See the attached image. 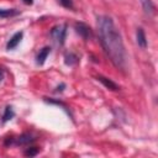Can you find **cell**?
Masks as SVG:
<instances>
[{
	"label": "cell",
	"instance_id": "3",
	"mask_svg": "<svg viewBox=\"0 0 158 158\" xmlns=\"http://www.w3.org/2000/svg\"><path fill=\"white\" fill-rule=\"evenodd\" d=\"M74 27H75L77 32H78L84 40H88V38L91 36V30H90V27H89L88 25H85V23H83V22H77V23L74 25Z\"/></svg>",
	"mask_w": 158,
	"mask_h": 158
},
{
	"label": "cell",
	"instance_id": "8",
	"mask_svg": "<svg viewBox=\"0 0 158 158\" xmlns=\"http://www.w3.org/2000/svg\"><path fill=\"white\" fill-rule=\"evenodd\" d=\"M98 80H99L100 83H102V84H104V86H106V88H107V89H110V90H118V85H117V84H115L112 80H110V79H107V78H105V77L99 75V77H98Z\"/></svg>",
	"mask_w": 158,
	"mask_h": 158
},
{
	"label": "cell",
	"instance_id": "17",
	"mask_svg": "<svg viewBox=\"0 0 158 158\" xmlns=\"http://www.w3.org/2000/svg\"><path fill=\"white\" fill-rule=\"evenodd\" d=\"M2 78H4V70H2V69H0V81L2 80Z\"/></svg>",
	"mask_w": 158,
	"mask_h": 158
},
{
	"label": "cell",
	"instance_id": "12",
	"mask_svg": "<svg viewBox=\"0 0 158 158\" xmlns=\"http://www.w3.org/2000/svg\"><path fill=\"white\" fill-rule=\"evenodd\" d=\"M17 11L14 9H0V17H9L12 15H16Z\"/></svg>",
	"mask_w": 158,
	"mask_h": 158
},
{
	"label": "cell",
	"instance_id": "13",
	"mask_svg": "<svg viewBox=\"0 0 158 158\" xmlns=\"http://www.w3.org/2000/svg\"><path fill=\"white\" fill-rule=\"evenodd\" d=\"M57 1L65 9H73V1L72 0H57Z\"/></svg>",
	"mask_w": 158,
	"mask_h": 158
},
{
	"label": "cell",
	"instance_id": "11",
	"mask_svg": "<svg viewBox=\"0 0 158 158\" xmlns=\"http://www.w3.org/2000/svg\"><path fill=\"white\" fill-rule=\"evenodd\" d=\"M64 59H65L64 62H65L67 65H73V64H75L78 62V57L74 53H67L65 57H64Z\"/></svg>",
	"mask_w": 158,
	"mask_h": 158
},
{
	"label": "cell",
	"instance_id": "4",
	"mask_svg": "<svg viewBox=\"0 0 158 158\" xmlns=\"http://www.w3.org/2000/svg\"><path fill=\"white\" fill-rule=\"evenodd\" d=\"M22 36H23V33H22L21 31L14 33V36H12V37L9 40V42H7L6 48H7V49H14V48L20 43V41L22 40Z\"/></svg>",
	"mask_w": 158,
	"mask_h": 158
},
{
	"label": "cell",
	"instance_id": "10",
	"mask_svg": "<svg viewBox=\"0 0 158 158\" xmlns=\"http://www.w3.org/2000/svg\"><path fill=\"white\" fill-rule=\"evenodd\" d=\"M14 116H15V112H14L12 107L11 106H6L5 111H4V115H2V122H6V121L11 120Z\"/></svg>",
	"mask_w": 158,
	"mask_h": 158
},
{
	"label": "cell",
	"instance_id": "14",
	"mask_svg": "<svg viewBox=\"0 0 158 158\" xmlns=\"http://www.w3.org/2000/svg\"><path fill=\"white\" fill-rule=\"evenodd\" d=\"M37 153H38V148H37V147H30V148L25 152V154H26V156H30V157L36 156Z\"/></svg>",
	"mask_w": 158,
	"mask_h": 158
},
{
	"label": "cell",
	"instance_id": "2",
	"mask_svg": "<svg viewBox=\"0 0 158 158\" xmlns=\"http://www.w3.org/2000/svg\"><path fill=\"white\" fill-rule=\"evenodd\" d=\"M65 35H67V25H64V23L57 25V26H54L51 30V37H52V40L57 44H59V46H62L64 43Z\"/></svg>",
	"mask_w": 158,
	"mask_h": 158
},
{
	"label": "cell",
	"instance_id": "9",
	"mask_svg": "<svg viewBox=\"0 0 158 158\" xmlns=\"http://www.w3.org/2000/svg\"><path fill=\"white\" fill-rule=\"evenodd\" d=\"M141 4L143 6V10L146 14H148V15L154 14V5H153L152 0H141Z\"/></svg>",
	"mask_w": 158,
	"mask_h": 158
},
{
	"label": "cell",
	"instance_id": "16",
	"mask_svg": "<svg viewBox=\"0 0 158 158\" xmlns=\"http://www.w3.org/2000/svg\"><path fill=\"white\" fill-rule=\"evenodd\" d=\"M23 2L27 4V5H31V4L33 2V0H23Z\"/></svg>",
	"mask_w": 158,
	"mask_h": 158
},
{
	"label": "cell",
	"instance_id": "15",
	"mask_svg": "<svg viewBox=\"0 0 158 158\" xmlns=\"http://www.w3.org/2000/svg\"><path fill=\"white\" fill-rule=\"evenodd\" d=\"M64 88H65V84H63V83H62L60 85H58V86H57L56 91H57V93H58V91H63V89H64Z\"/></svg>",
	"mask_w": 158,
	"mask_h": 158
},
{
	"label": "cell",
	"instance_id": "7",
	"mask_svg": "<svg viewBox=\"0 0 158 158\" xmlns=\"http://www.w3.org/2000/svg\"><path fill=\"white\" fill-rule=\"evenodd\" d=\"M49 52H51V48H49V47L42 48V49L40 51V53L37 54V64H40V65L44 64V62H46V59H47Z\"/></svg>",
	"mask_w": 158,
	"mask_h": 158
},
{
	"label": "cell",
	"instance_id": "5",
	"mask_svg": "<svg viewBox=\"0 0 158 158\" xmlns=\"http://www.w3.org/2000/svg\"><path fill=\"white\" fill-rule=\"evenodd\" d=\"M35 138H32V136L30 133H23L21 136H19L17 138H15L11 143H15V144H28L33 141Z\"/></svg>",
	"mask_w": 158,
	"mask_h": 158
},
{
	"label": "cell",
	"instance_id": "1",
	"mask_svg": "<svg viewBox=\"0 0 158 158\" xmlns=\"http://www.w3.org/2000/svg\"><path fill=\"white\" fill-rule=\"evenodd\" d=\"M98 31L106 56L116 68L125 70L127 65V56L121 35L114 21L109 16H100L98 19Z\"/></svg>",
	"mask_w": 158,
	"mask_h": 158
},
{
	"label": "cell",
	"instance_id": "6",
	"mask_svg": "<svg viewBox=\"0 0 158 158\" xmlns=\"http://www.w3.org/2000/svg\"><path fill=\"white\" fill-rule=\"evenodd\" d=\"M136 36H137V43L139 47L142 48H146L147 47V40H146V35H144V31L143 28H137V32H136Z\"/></svg>",
	"mask_w": 158,
	"mask_h": 158
}]
</instances>
